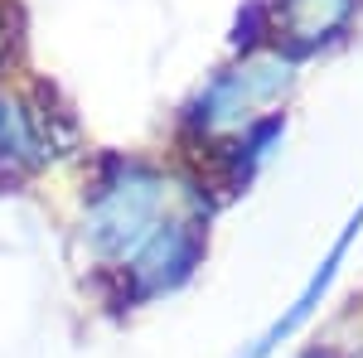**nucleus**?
I'll list each match as a JSON object with an SVG mask.
<instances>
[{
	"label": "nucleus",
	"instance_id": "obj_1",
	"mask_svg": "<svg viewBox=\"0 0 363 358\" xmlns=\"http://www.w3.org/2000/svg\"><path fill=\"white\" fill-rule=\"evenodd\" d=\"M165 213V179L145 165H126L116 160L112 174L97 184L92 208H87V237L102 252L131 257V252L160 228Z\"/></svg>",
	"mask_w": 363,
	"mask_h": 358
},
{
	"label": "nucleus",
	"instance_id": "obj_2",
	"mask_svg": "<svg viewBox=\"0 0 363 358\" xmlns=\"http://www.w3.org/2000/svg\"><path fill=\"white\" fill-rule=\"evenodd\" d=\"M286 83H291V73H286L281 58H252V63H242V68H233V73H223V78L208 83V92L194 102V121L203 131L247 121L262 102L281 97Z\"/></svg>",
	"mask_w": 363,
	"mask_h": 358
},
{
	"label": "nucleus",
	"instance_id": "obj_3",
	"mask_svg": "<svg viewBox=\"0 0 363 358\" xmlns=\"http://www.w3.org/2000/svg\"><path fill=\"white\" fill-rule=\"evenodd\" d=\"M199 252H203V242H199V223L165 218L136 252H131V257H126V267H131V276H136L140 296H155V291L179 286L184 276L194 272Z\"/></svg>",
	"mask_w": 363,
	"mask_h": 358
},
{
	"label": "nucleus",
	"instance_id": "obj_4",
	"mask_svg": "<svg viewBox=\"0 0 363 358\" xmlns=\"http://www.w3.org/2000/svg\"><path fill=\"white\" fill-rule=\"evenodd\" d=\"M354 233H359V218L349 223V233H344V237L335 242V252H330V262H325V267H320V272H315V276L306 281V291L296 296V305H291V310H286V315H281L277 325H272V330L262 334V339H257V344H252V349H247L242 358H272V354H277V344L286 339V334H296L301 325H306V315L315 310V301H320V296H325V286L335 281V267H339V257H344V247H349V237H354Z\"/></svg>",
	"mask_w": 363,
	"mask_h": 358
},
{
	"label": "nucleus",
	"instance_id": "obj_5",
	"mask_svg": "<svg viewBox=\"0 0 363 358\" xmlns=\"http://www.w3.org/2000/svg\"><path fill=\"white\" fill-rule=\"evenodd\" d=\"M349 15V0H286L281 5V25L286 34H296V39H320V34H330Z\"/></svg>",
	"mask_w": 363,
	"mask_h": 358
}]
</instances>
